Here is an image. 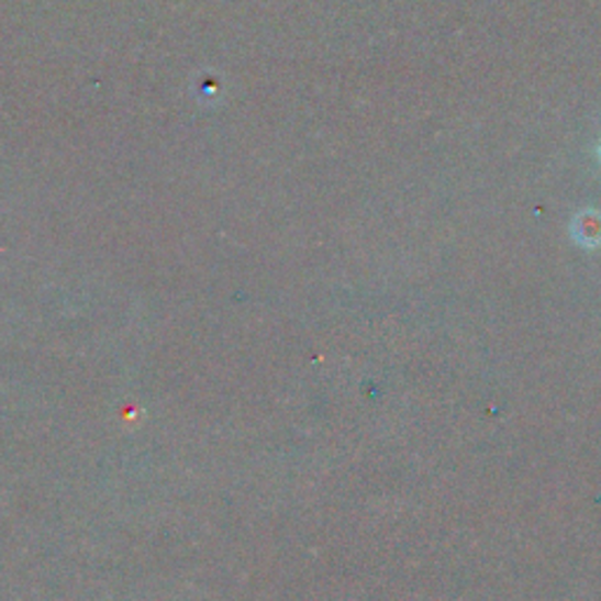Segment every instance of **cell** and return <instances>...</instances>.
Listing matches in <instances>:
<instances>
[{"instance_id": "cell-1", "label": "cell", "mask_w": 601, "mask_h": 601, "mask_svg": "<svg viewBox=\"0 0 601 601\" xmlns=\"http://www.w3.org/2000/svg\"><path fill=\"white\" fill-rule=\"evenodd\" d=\"M574 235L580 245L597 247L601 243V216L599 214H582L576 221Z\"/></svg>"}]
</instances>
